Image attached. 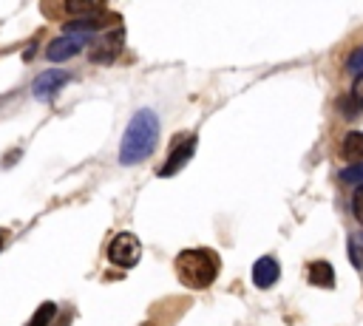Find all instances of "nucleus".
Masks as SVG:
<instances>
[{
	"instance_id": "1",
	"label": "nucleus",
	"mask_w": 363,
	"mask_h": 326,
	"mask_svg": "<svg viewBox=\"0 0 363 326\" xmlns=\"http://www.w3.org/2000/svg\"><path fill=\"white\" fill-rule=\"evenodd\" d=\"M156 142H159V116L145 108L128 122V130H125L122 147H119V162L136 164V162L147 159L153 153Z\"/></svg>"
},
{
	"instance_id": "2",
	"label": "nucleus",
	"mask_w": 363,
	"mask_h": 326,
	"mask_svg": "<svg viewBox=\"0 0 363 326\" xmlns=\"http://www.w3.org/2000/svg\"><path fill=\"white\" fill-rule=\"evenodd\" d=\"M176 275L184 286L190 289H204L210 286L216 278H218V269H221V261L213 249L207 247H190V249H182L176 255Z\"/></svg>"
},
{
	"instance_id": "3",
	"label": "nucleus",
	"mask_w": 363,
	"mask_h": 326,
	"mask_svg": "<svg viewBox=\"0 0 363 326\" xmlns=\"http://www.w3.org/2000/svg\"><path fill=\"white\" fill-rule=\"evenodd\" d=\"M94 40V31H85V28H65V34H60L48 48H45V57L51 62H62L68 57H77L88 43Z\"/></svg>"
},
{
	"instance_id": "4",
	"label": "nucleus",
	"mask_w": 363,
	"mask_h": 326,
	"mask_svg": "<svg viewBox=\"0 0 363 326\" xmlns=\"http://www.w3.org/2000/svg\"><path fill=\"white\" fill-rule=\"evenodd\" d=\"M139 258H142V244H139V238L130 235V232H119V235L108 244V261L116 264V266H122V269L136 266Z\"/></svg>"
},
{
	"instance_id": "5",
	"label": "nucleus",
	"mask_w": 363,
	"mask_h": 326,
	"mask_svg": "<svg viewBox=\"0 0 363 326\" xmlns=\"http://www.w3.org/2000/svg\"><path fill=\"white\" fill-rule=\"evenodd\" d=\"M68 82V74L65 71H57V68H48V71H43L34 82H31V91H34V96L37 99H54L57 96V91L62 88Z\"/></svg>"
},
{
	"instance_id": "6",
	"label": "nucleus",
	"mask_w": 363,
	"mask_h": 326,
	"mask_svg": "<svg viewBox=\"0 0 363 326\" xmlns=\"http://www.w3.org/2000/svg\"><path fill=\"white\" fill-rule=\"evenodd\" d=\"M278 278H281V266H278V261H275L272 255H264V258H258V261L252 264V283H255L258 289L275 286Z\"/></svg>"
},
{
	"instance_id": "7",
	"label": "nucleus",
	"mask_w": 363,
	"mask_h": 326,
	"mask_svg": "<svg viewBox=\"0 0 363 326\" xmlns=\"http://www.w3.org/2000/svg\"><path fill=\"white\" fill-rule=\"evenodd\" d=\"M193 150H196V136H187L182 145H176V147H173V153L167 156V162L159 167V176H173L176 170H182V167L190 162Z\"/></svg>"
},
{
	"instance_id": "8",
	"label": "nucleus",
	"mask_w": 363,
	"mask_h": 326,
	"mask_svg": "<svg viewBox=\"0 0 363 326\" xmlns=\"http://www.w3.org/2000/svg\"><path fill=\"white\" fill-rule=\"evenodd\" d=\"M306 281L312 286H320V289H332L335 286V269L329 261H312L306 266Z\"/></svg>"
},
{
	"instance_id": "9",
	"label": "nucleus",
	"mask_w": 363,
	"mask_h": 326,
	"mask_svg": "<svg viewBox=\"0 0 363 326\" xmlns=\"http://www.w3.org/2000/svg\"><path fill=\"white\" fill-rule=\"evenodd\" d=\"M340 156L352 164H363V130H352L340 142Z\"/></svg>"
},
{
	"instance_id": "10",
	"label": "nucleus",
	"mask_w": 363,
	"mask_h": 326,
	"mask_svg": "<svg viewBox=\"0 0 363 326\" xmlns=\"http://www.w3.org/2000/svg\"><path fill=\"white\" fill-rule=\"evenodd\" d=\"M119 45H122V31H119L116 37L111 34L108 40H102V43H99V45L91 51V57H94L96 62H111V60L119 54Z\"/></svg>"
},
{
	"instance_id": "11",
	"label": "nucleus",
	"mask_w": 363,
	"mask_h": 326,
	"mask_svg": "<svg viewBox=\"0 0 363 326\" xmlns=\"http://www.w3.org/2000/svg\"><path fill=\"white\" fill-rule=\"evenodd\" d=\"M54 315H57V306H54V303H40L37 312L31 315L28 326H48V323L54 320Z\"/></svg>"
},
{
	"instance_id": "12",
	"label": "nucleus",
	"mask_w": 363,
	"mask_h": 326,
	"mask_svg": "<svg viewBox=\"0 0 363 326\" xmlns=\"http://www.w3.org/2000/svg\"><path fill=\"white\" fill-rule=\"evenodd\" d=\"M340 181L363 187V164H349L346 170H340Z\"/></svg>"
},
{
	"instance_id": "13",
	"label": "nucleus",
	"mask_w": 363,
	"mask_h": 326,
	"mask_svg": "<svg viewBox=\"0 0 363 326\" xmlns=\"http://www.w3.org/2000/svg\"><path fill=\"white\" fill-rule=\"evenodd\" d=\"M337 105H340L343 116H357V111H360V105H357V99H354L352 94H349V96H343V99H340Z\"/></svg>"
},
{
	"instance_id": "14",
	"label": "nucleus",
	"mask_w": 363,
	"mask_h": 326,
	"mask_svg": "<svg viewBox=\"0 0 363 326\" xmlns=\"http://www.w3.org/2000/svg\"><path fill=\"white\" fill-rule=\"evenodd\" d=\"M349 258L360 266L363 264V241L360 238H349Z\"/></svg>"
},
{
	"instance_id": "15",
	"label": "nucleus",
	"mask_w": 363,
	"mask_h": 326,
	"mask_svg": "<svg viewBox=\"0 0 363 326\" xmlns=\"http://www.w3.org/2000/svg\"><path fill=\"white\" fill-rule=\"evenodd\" d=\"M346 68H349V71H357V77L363 74V45H360L357 51H352V57L346 60Z\"/></svg>"
},
{
	"instance_id": "16",
	"label": "nucleus",
	"mask_w": 363,
	"mask_h": 326,
	"mask_svg": "<svg viewBox=\"0 0 363 326\" xmlns=\"http://www.w3.org/2000/svg\"><path fill=\"white\" fill-rule=\"evenodd\" d=\"M352 210H354V218L363 224V187L354 190V196H352Z\"/></svg>"
},
{
	"instance_id": "17",
	"label": "nucleus",
	"mask_w": 363,
	"mask_h": 326,
	"mask_svg": "<svg viewBox=\"0 0 363 326\" xmlns=\"http://www.w3.org/2000/svg\"><path fill=\"white\" fill-rule=\"evenodd\" d=\"M352 96H354V99H357V105L363 108V74L354 79V85H352Z\"/></svg>"
},
{
	"instance_id": "18",
	"label": "nucleus",
	"mask_w": 363,
	"mask_h": 326,
	"mask_svg": "<svg viewBox=\"0 0 363 326\" xmlns=\"http://www.w3.org/2000/svg\"><path fill=\"white\" fill-rule=\"evenodd\" d=\"M3 241H6V235H3V232H0V249H3Z\"/></svg>"
}]
</instances>
